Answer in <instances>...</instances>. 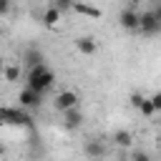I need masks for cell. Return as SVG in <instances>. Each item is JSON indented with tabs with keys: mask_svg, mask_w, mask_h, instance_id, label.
Masks as SVG:
<instances>
[{
	"mask_svg": "<svg viewBox=\"0 0 161 161\" xmlns=\"http://www.w3.org/2000/svg\"><path fill=\"white\" fill-rule=\"evenodd\" d=\"M53 83H55V73H53L45 63H40V65H35V68L28 70L25 86H30V88H35V91H40V93H48V91L53 88Z\"/></svg>",
	"mask_w": 161,
	"mask_h": 161,
	"instance_id": "1",
	"label": "cell"
},
{
	"mask_svg": "<svg viewBox=\"0 0 161 161\" xmlns=\"http://www.w3.org/2000/svg\"><path fill=\"white\" fill-rule=\"evenodd\" d=\"M138 23H141V13H138L133 5H128V8H123V10L118 13V25H121L123 30L138 33Z\"/></svg>",
	"mask_w": 161,
	"mask_h": 161,
	"instance_id": "2",
	"label": "cell"
},
{
	"mask_svg": "<svg viewBox=\"0 0 161 161\" xmlns=\"http://www.w3.org/2000/svg\"><path fill=\"white\" fill-rule=\"evenodd\" d=\"M138 33L151 38V35H158L161 33V20L153 15V10H146L141 13V23H138Z\"/></svg>",
	"mask_w": 161,
	"mask_h": 161,
	"instance_id": "3",
	"label": "cell"
},
{
	"mask_svg": "<svg viewBox=\"0 0 161 161\" xmlns=\"http://www.w3.org/2000/svg\"><path fill=\"white\" fill-rule=\"evenodd\" d=\"M43 96H45V93L35 91V88H30V86H23L20 93H18V103H20V108H38V106L43 103Z\"/></svg>",
	"mask_w": 161,
	"mask_h": 161,
	"instance_id": "4",
	"label": "cell"
},
{
	"mask_svg": "<svg viewBox=\"0 0 161 161\" xmlns=\"http://www.w3.org/2000/svg\"><path fill=\"white\" fill-rule=\"evenodd\" d=\"M78 103H80V96H78L73 88L60 91V93L55 96V101H53V106H55V111H58V113H63V111H68V108H75Z\"/></svg>",
	"mask_w": 161,
	"mask_h": 161,
	"instance_id": "5",
	"label": "cell"
},
{
	"mask_svg": "<svg viewBox=\"0 0 161 161\" xmlns=\"http://www.w3.org/2000/svg\"><path fill=\"white\" fill-rule=\"evenodd\" d=\"M60 123H63V128H68V131H78V128L83 126V113H80V108L75 106V108L63 111V113H60Z\"/></svg>",
	"mask_w": 161,
	"mask_h": 161,
	"instance_id": "6",
	"label": "cell"
},
{
	"mask_svg": "<svg viewBox=\"0 0 161 161\" xmlns=\"http://www.w3.org/2000/svg\"><path fill=\"white\" fill-rule=\"evenodd\" d=\"M75 50H78L80 55H93V53L98 50V43H96L93 35H78V38H75Z\"/></svg>",
	"mask_w": 161,
	"mask_h": 161,
	"instance_id": "7",
	"label": "cell"
},
{
	"mask_svg": "<svg viewBox=\"0 0 161 161\" xmlns=\"http://www.w3.org/2000/svg\"><path fill=\"white\" fill-rule=\"evenodd\" d=\"M83 153H86L88 158H101V156L106 153V146H103V141H98V138H88V141L83 143Z\"/></svg>",
	"mask_w": 161,
	"mask_h": 161,
	"instance_id": "8",
	"label": "cell"
},
{
	"mask_svg": "<svg viewBox=\"0 0 161 161\" xmlns=\"http://www.w3.org/2000/svg\"><path fill=\"white\" fill-rule=\"evenodd\" d=\"M23 63H25L28 68H35V65L45 63V55H43V50H38V48H28V50L23 53Z\"/></svg>",
	"mask_w": 161,
	"mask_h": 161,
	"instance_id": "9",
	"label": "cell"
},
{
	"mask_svg": "<svg viewBox=\"0 0 161 161\" xmlns=\"http://www.w3.org/2000/svg\"><path fill=\"white\" fill-rule=\"evenodd\" d=\"M60 18H63V13H60L58 8H53V5H50V8L40 15V23H43L45 28H55V25L60 23Z\"/></svg>",
	"mask_w": 161,
	"mask_h": 161,
	"instance_id": "10",
	"label": "cell"
},
{
	"mask_svg": "<svg viewBox=\"0 0 161 161\" xmlns=\"http://www.w3.org/2000/svg\"><path fill=\"white\" fill-rule=\"evenodd\" d=\"M113 143H116L118 148H128V146H133V133L126 131V128H118V131L113 133Z\"/></svg>",
	"mask_w": 161,
	"mask_h": 161,
	"instance_id": "11",
	"label": "cell"
},
{
	"mask_svg": "<svg viewBox=\"0 0 161 161\" xmlns=\"http://www.w3.org/2000/svg\"><path fill=\"white\" fill-rule=\"evenodd\" d=\"M3 116H5V118H15V123H20V126H28V128H33V121H30V116H28V113H23V111L5 108V111H3Z\"/></svg>",
	"mask_w": 161,
	"mask_h": 161,
	"instance_id": "12",
	"label": "cell"
},
{
	"mask_svg": "<svg viewBox=\"0 0 161 161\" xmlns=\"http://www.w3.org/2000/svg\"><path fill=\"white\" fill-rule=\"evenodd\" d=\"M73 10H75V13H80V15H88V18H101V10H98V8H93V5H88V3H83V0H75Z\"/></svg>",
	"mask_w": 161,
	"mask_h": 161,
	"instance_id": "13",
	"label": "cell"
},
{
	"mask_svg": "<svg viewBox=\"0 0 161 161\" xmlns=\"http://www.w3.org/2000/svg\"><path fill=\"white\" fill-rule=\"evenodd\" d=\"M3 78H5L8 83L20 80V65H15V63H5V68H3Z\"/></svg>",
	"mask_w": 161,
	"mask_h": 161,
	"instance_id": "14",
	"label": "cell"
},
{
	"mask_svg": "<svg viewBox=\"0 0 161 161\" xmlns=\"http://www.w3.org/2000/svg\"><path fill=\"white\" fill-rule=\"evenodd\" d=\"M141 116H146V118H151V116H156V108H153V101H151V96H146L143 98V103H141Z\"/></svg>",
	"mask_w": 161,
	"mask_h": 161,
	"instance_id": "15",
	"label": "cell"
},
{
	"mask_svg": "<svg viewBox=\"0 0 161 161\" xmlns=\"http://www.w3.org/2000/svg\"><path fill=\"white\" fill-rule=\"evenodd\" d=\"M73 5H75V0H53V8H58L63 15H65L68 10H73Z\"/></svg>",
	"mask_w": 161,
	"mask_h": 161,
	"instance_id": "16",
	"label": "cell"
},
{
	"mask_svg": "<svg viewBox=\"0 0 161 161\" xmlns=\"http://www.w3.org/2000/svg\"><path fill=\"white\" fill-rule=\"evenodd\" d=\"M143 98H146V96H143V93H138V91H133V93L128 96V101H131V106H133L136 111L141 108V103H143Z\"/></svg>",
	"mask_w": 161,
	"mask_h": 161,
	"instance_id": "17",
	"label": "cell"
},
{
	"mask_svg": "<svg viewBox=\"0 0 161 161\" xmlns=\"http://www.w3.org/2000/svg\"><path fill=\"white\" fill-rule=\"evenodd\" d=\"M151 101H153V108H156V113H161V91H156V93L151 96Z\"/></svg>",
	"mask_w": 161,
	"mask_h": 161,
	"instance_id": "18",
	"label": "cell"
},
{
	"mask_svg": "<svg viewBox=\"0 0 161 161\" xmlns=\"http://www.w3.org/2000/svg\"><path fill=\"white\" fill-rule=\"evenodd\" d=\"M131 161H151V156H148L146 151H136V153L131 156Z\"/></svg>",
	"mask_w": 161,
	"mask_h": 161,
	"instance_id": "19",
	"label": "cell"
},
{
	"mask_svg": "<svg viewBox=\"0 0 161 161\" xmlns=\"http://www.w3.org/2000/svg\"><path fill=\"white\" fill-rule=\"evenodd\" d=\"M8 13H10V0H0V15L5 18Z\"/></svg>",
	"mask_w": 161,
	"mask_h": 161,
	"instance_id": "20",
	"label": "cell"
},
{
	"mask_svg": "<svg viewBox=\"0 0 161 161\" xmlns=\"http://www.w3.org/2000/svg\"><path fill=\"white\" fill-rule=\"evenodd\" d=\"M153 15L161 20V0H158V3H153Z\"/></svg>",
	"mask_w": 161,
	"mask_h": 161,
	"instance_id": "21",
	"label": "cell"
},
{
	"mask_svg": "<svg viewBox=\"0 0 161 161\" xmlns=\"http://www.w3.org/2000/svg\"><path fill=\"white\" fill-rule=\"evenodd\" d=\"M141 3H143V0H128V5H133V8H138Z\"/></svg>",
	"mask_w": 161,
	"mask_h": 161,
	"instance_id": "22",
	"label": "cell"
},
{
	"mask_svg": "<svg viewBox=\"0 0 161 161\" xmlns=\"http://www.w3.org/2000/svg\"><path fill=\"white\" fill-rule=\"evenodd\" d=\"M151 3H158V0H151Z\"/></svg>",
	"mask_w": 161,
	"mask_h": 161,
	"instance_id": "23",
	"label": "cell"
},
{
	"mask_svg": "<svg viewBox=\"0 0 161 161\" xmlns=\"http://www.w3.org/2000/svg\"><path fill=\"white\" fill-rule=\"evenodd\" d=\"M158 118H161V113H158Z\"/></svg>",
	"mask_w": 161,
	"mask_h": 161,
	"instance_id": "24",
	"label": "cell"
}]
</instances>
